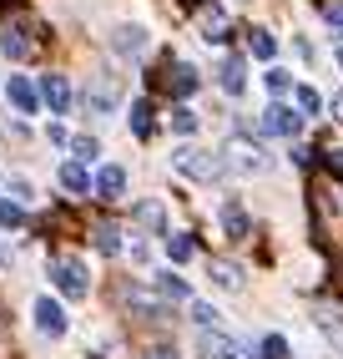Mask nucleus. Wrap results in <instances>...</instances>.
Here are the masks:
<instances>
[{"label": "nucleus", "mask_w": 343, "mask_h": 359, "mask_svg": "<svg viewBox=\"0 0 343 359\" xmlns=\"http://www.w3.org/2000/svg\"><path fill=\"white\" fill-rule=\"evenodd\" d=\"M223 167H232L237 177H262L267 167H273V157H267V147H262L258 137L232 132V137H227V147H223Z\"/></svg>", "instance_id": "f257e3e1"}, {"label": "nucleus", "mask_w": 343, "mask_h": 359, "mask_svg": "<svg viewBox=\"0 0 343 359\" xmlns=\"http://www.w3.org/2000/svg\"><path fill=\"white\" fill-rule=\"evenodd\" d=\"M172 167H177L182 177H192V182H217L223 177V157H212L207 147H177L172 152Z\"/></svg>", "instance_id": "f03ea898"}, {"label": "nucleus", "mask_w": 343, "mask_h": 359, "mask_svg": "<svg viewBox=\"0 0 343 359\" xmlns=\"http://www.w3.org/2000/svg\"><path fill=\"white\" fill-rule=\"evenodd\" d=\"M116 102H121V81L116 76H91L86 97H81V107H86L91 122H106V116L116 111Z\"/></svg>", "instance_id": "7ed1b4c3"}, {"label": "nucleus", "mask_w": 343, "mask_h": 359, "mask_svg": "<svg viewBox=\"0 0 343 359\" xmlns=\"http://www.w3.org/2000/svg\"><path fill=\"white\" fill-rule=\"evenodd\" d=\"M51 283L66 299H86L91 294V278H86V263L81 258H51Z\"/></svg>", "instance_id": "20e7f679"}, {"label": "nucleus", "mask_w": 343, "mask_h": 359, "mask_svg": "<svg viewBox=\"0 0 343 359\" xmlns=\"http://www.w3.org/2000/svg\"><path fill=\"white\" fill-rule=\"evenodd\" d=\"M31 319H36V334H41V339H66V329H71L66 309H61L51 294H41V299L31 304Z\"/></svg>", "instance_id": "39448f33"}, {"label": "nucleus", "mask_w": 343, "mask_h": 359, "mask_svg": "<svg viewBox=\"0 0 343 359\" xmlns=\"http://www.w3.org/2000/svg\"><path fill=\"white\" fill-rule=\"evenodd\" d=\"M262 132H267V137H298V132H303V111L273 102V107L262 111Z\"/></svg>", "instance_id": "423d86ee"}, {"label": "nucleus", "mask_w": 343, "mask_h": 359, "mask_svg": "<svg viewBox=\"0 0 343 359\" xmlns=\"http://www.w3.org/2000/svg\"><path fill=\"white\" fill-rule=\"evenodd\" d=\"M146 46H152V36H146L141 26H116V31H111V51H116V56H127V61L146 56Z\"/></svg>", "instance_id": "0eeeda50"}, {"label": "nucleus", "mask_w": 343, "mask_h": 359, "mask_svg": "<svg viewBox=\"0 0 343 359\" xmlns=\"http://www.w3.org/2000/svg\"><path fill=\"white\" fill-rule=\"evenodd\" d=\"M91 187H96V198H102V203H116L121 193H127V167H121V162H106L102 172L91 177Z\"/></svg>", "instance_id": "6e6552de"}, {"label": "nucleus", "mask_w": 343, "mask_h": 359, "mask_svg": "<svg viewBox=\"0 0 343 359\" xmlns=\"http://www.w3.org/2000/svg\"><path fill=\"white\" fill-rule=\"evenodd\" d=\"M6 102H10L20 116H36V111H41V91H36L26 76H10V81H6Z\"/></svg>", "instance_id": "1a4fd4ad"}, {"label": "nucleus", "mask_w": 343, "mask_h": 359, "mask_svg": "<svg viewBox=\"0 0 343 359\" xmlns=\"http://www.w3.org/2000/svg\"><path fill=\"white\" fill-rule=\"evenodd\" d=\"M0 51H6V61H31V56H36L31 26H6V36H0Z\"/></svg>", "instance_id": "9d476101"}, {"label": "nucleus", "mask_w": 343, "mask_h": 359, "mask_svg": "<svg viewBox=\"0 0 343 359\" xmlns=\"http://www.w3.org/2000/svg\"><path fill=\"white\" fill-rule=\"evenodd\" d=\"M41 102L51 107L56 116H66V111H71V81L56 76V71H51V76H41Z\"/></svg>", "instance_id": "9b49d317"}, {"label": "nucleus", "mask_w": 343, "mask_h": 359, "mask_svg": "<svg viewBox=\"0 0 343 359\" xmlns=\"http://www.w3.org/2000/svg\"><path fill=\"white\" fill-rule=\"evenodd\" d=\"M152 289H157V299H167V304H192V289H187V278H177L172 269L152 273Z\"/></svg>", "instance_id": "f8f14e48"}, {"label": "nucleus", "mask_w": 343, "mask_h": 359, "mask_svg": "<svg viewBox=\"0 0 343 359\" xmlns=\"http://www.w3.org/2000/svg\"><path fill=\"white\" fill-rule=\"evenodd\" d=\"M217 81H223L227 97H242V86H248V61H242V56H223V66H217Z\"/></svg>", "instance_id": "ddd939ff"}, {"label": "nucleus", "mask_w": 343, "mask_h": 359, "mask_svg": "<svg viewBox=\"0 0 343 359\" xmlns=\"http://www.w3.org/2000/svg\"><path fill=\"white\" fill-rule=\"evenodd\" d=\"M197 26H202V36H207L212 46H223V41H227V11H223V6H202V11H197Z\"/></svg>", "instance_id": "4468645a"}, {"label": "nucleus", "mask_w": 343, "mask_h": 359, "mask_svg": "<svg viewBox=\"0 0 343 359\" xmlns=\"http://www.w3.org/2000/svg\"><path fill=\"white\" fill-rule=\"evenodd\" d=\"M207 278H212L223 294H237V289H242V269H237V263H227V258H212V263H207Z\"/></svg>", "instance_id": "2eb2a0df"}, {"label": "nucleus", "mask_w": 343, "mask_h": 359, "mask_svg": "<svg viewBox=\"0 0 343 359\" xmlns=\"http://www.w3.org/2000/svg\"><path fill=\"white\" fill-rule=\"evenodd\" d=\"M61 187H66L71 198L91 193V172H86V162H76V157H71V162H61Z\"/></svg>", "instance_id": "dca6fc26"}, {"label": "nucleus", "mask_w": 343, "mask_h": 359, "mask_svg": "<svg viewBox=\"0 0 343 359\" xmlns=\"http://www.w3.org/2000/svg\"><path fill=\"white\" fill-rule=\"evenodd\" d=\"M197 81H202V76H197V66H182V61H177V66H167V86H172V97H192V91H197Z\"/></svg>", "instance_id": "f3484780"}, {"label": "nucleus", "mask_w": 343, "mask_h": 359, "mask_svg": "<svg viewBox=\"0 0 343 359\" xmlns=\"http://www.w3.org/2000/svg\"><path fill=\"white\" fill-rule=\"evenodd\" d=\"M217 218H223L227 238H248V228H253V223H248V208H242L237 198H227V203H223V212H217Z\"/></svg>", "instance_id": "a211bd4d"}, {"label": "nucleus", "mask_w": 343, "mask_h": 359, "mask_svg": "<svg viewBox=\"0 0 343 359\" xmlns=\"http://www.w3.org/2000/svg\"><path fill=\"white\" fill-rule=\"evenodd\" d=\"M242 349L227 339V334L223 329H212V334H202V359H237Z\"/></svg>", "instance_id": "6ab92c4d"}, {"label": "nucleus", "mask_w": 343, "mask_h": 359, "mask_svg": "<svg viewBox=\"0 0 343 359\" xmlns=\"http://www.w3.org/2000/svg\"><path fill=\"white\" fill-rule=\"evenodd\" d=\"M313 324L318 329H323L328 334V339L343 349V309H333V304H323V309H318V314H313Z\"/></svg>", "instance_id": "aec40b11"}, {"label": "nucleus", "mask_w": 343, "mask_h": 359, "mask_svg": "<svg viewBox=\"0 0 343 359\" xmlns=\"http://www.w3.org/2000/svg\"><path fill=\"white\" fill-rule=\"evenodd\" d=\"M91 238H96V248H102L106 258H116V253H121V228H116V223H96V228H91Z\"/></svg>", "instance_id": "412c9836"}, {"label": "nucleus", "mask_w": 343, "mask_h": 359, "mask_svg": "<svg viewBox=\"0 0 343 359\" xmlns=\"http://www.w3.org/2000/svg\"><path fill=\"white\" fill-rule=\"evenodd\" d=\"M152 116H157L152 102L136 97V102H132V132H136V137H152Z\"/></svg>", "instance_id": "4be33fe9"}, {"label": "nucleus", "mask_w": 343, "mask_h": 359, "mask_svg": "<svg viewBox=\"0 0 343 359\" xmlns=\"http://www.w3.org/2000/svg\"><path fill=\"white\" fill-rule=\"evenodd\" d=\"M192 324H197L202 334H212V329H223V314H217L212 304H197V299H192Z\"/></svg>", "instance_id": "5701e85b"}, {"label": "nucleus", "mask_w": 343, "mask_h": 359, "mask_svg": "<svg viewBox=\"0 0 343 359\" xmlns=\"http://www.w3.org/2000/svg\"><path fill=\"white\" fill-rule=\"evenodd\" d=\"M192 253H197V248H192V233H167V258L172 263H187Z\"/></svg>", "instance_id": "b1692460"}, {"label": "nucleus", "mask_w": 343, "mask_h": 359, "mask_svg": "<svg viewBox=\"0 0 343 359\" xmlns=\"http://www.w3.org/2000/svg\"><path fill=\"white\" fill-rule=\"evenodd\" d=\"M258 359H293V349H288V339H283V334H262Z\"/></svg>", "instance_id": "393cba45"}, {"label": "nucleus", "mask_w": 343, "mask_h": 359, "mask_svg": "<svg viewBox=\"0 0 343 359\" xmlns=\"http://www.w3.org/2000/svg\"><path fill=\"white\" fill-rule=\"evenodd\" d=\"M262 86H267V97H288L293 91V76L283 66H267V76H262Z\"/></svg>", "instance_id": "a878e982"}, {"label": "nucleus", "mask_w": 343, "mask_h": 359, "mask_svg": "<svg viewBox=\"0 0 343 359\" xmlns=\"http://www.w3.org/2000/svg\"><path fill=\"white\" fill-rule=\"evenodd\" d=\"M167 127L177 132V137H192V132H197V111H192V107H177V111L167 116Z\"/></svg>", "instance_id": "bb28decb"}, {"label": "nucleus", "mask_w": 343, "mask_h": 359, "mask_svg": "<svg viewBox=\"0 0 343 359\" xmlns=\"http://www.w3.org/2000/svg\"><path fill=\"white\" fill-rule=\"evenodd\" d=\"M248 51H253L258 61H273V51H278V41L267 36V31H248Z\"/></svg>", "instance_id": "cd10ccee"}, {"label": "nucleus", "mask_w": 343, "mask_h": 359, "mask_svg": "<svg viewBox=\"0 0 343 359\" xmlns=\"http://www.w3.org/2000/svg\"><path fill=\"white\" fill-rule=\"evenodd\" d=\"M20 223H26V208L15 198H0V228H20Z\"/></svg>", "instance_id": "c85d7f7f"}, {"label": "nucleus", "mask_w": 343, "mask_h": 359, "mask_svg": "<svg viewBox=\"0 0 343 359\" xmlns=\"http://www.w3.org/2000/svg\"><path fill=\"white\" fill-rule=\"evenodd\" d=\"M136 223H141V228H162V223H167V208H162V203H141V208H136Z\"/></svg>", "instance_id": "c756f323"}, {"label": "nucleus", "mask_w": 343, "mask_h": 359, "mask_svg": "<svg viewBox=\"0 0 343 359\" xmlns=\"http://www.w3.org/2000/svg\"><path fill=\"white\" fill-rule=\"evenodd\" d=\"M71 152H76V162H91V157H102V142L96 137H71Z\"/></svg>", "instance_id": "7c9ffc66"}, {"label": "nucleus", "mask_w": 343, "mask_h": 359, "mask_svg": "<svg viewBox=\"0 0 343 359\" xmlns=\"http://www.w3.org/2000/svg\"><path fill=\"white\" fill-rule=\"evenodd\" d=\"M298 111H308V116H318L323 111V97H318L313 86H298Z\"/></svg>", "instance_id": "2f4dec72"}, {"label": "nucleus", "mask_w": 343, "mask_h": 359, "mask_svg": "<svg viewBox=\"0 0 343 359\" xmlns=\"http://www.w3.org/2000/svg\"><path fill=\"white\" fill-rule=\"evenodd\" d=\"M6 193H10V198H15V203H20V208H26V203H31V198H36V187H31V182H26V177H10V182H6Z\"/></svg>", "instance_id": "473e14b6"}, {"label": "nucleus", "mask_w": 343, "mask_h": 359, "mask_svg": "<svg viewBox=\"0 0 343 359\" xmlns=\"http://www.w3.org/2000/svg\"><path fill=\"white\" fill-rule=\"evenodd\" d=\"M46 137H51V142H56V147H66V142H71V137H66V127H61V122H51V127H46Z\"/></svg>", "instance_id": "72a5a7b5"}, {"label": "nucleus", "mask_w": 343, "mask_h": 359, "mask_svg": "<svg viewBox=\"0 0 343 359\" xmlns=\"http://www.w3.org/2000/svg\"><path fill=\"white\" fill-rule=\"evenodd\" d=\"M323 15H328V26H343V0H333V6H328Z\"/></svg>", "instance_id": "f704fd0d"}, {"label": "nucleus", "mask_w": 343, "mask_h": 359, "mask_svg": "<svg viewBox=\"0 0 343 359\" xmlns=\"http://www.w3.org/2000/svg\"><path fill=\"white\" fill-rule=\"evenodd\" d=\"M328 167H333V172L343 177V147H333V152H328Z\"/></svg>", "instance_id": "c9c22d12"}, {"label": "nucleus", "mask_w": 343, "mask_h": 359, "mask_svg": "<svg viewBox=\"0 0 343 359\" xmlns=\"http://www.w3.org/2000/svg\"><path fill=\"white\" fill-rule=\"evenodd\" d=\"M333 122H343V91L333 97Z\"/></svg>", "instance_id": "e433bc0d"}, {"label": "nucleus", "mask_w": 343, "mask_h": 359, "mask_svg": "<svg viewBox=\"0 0 343 359\" xmlns=\"http://www.w3.org/2000/svg\"><path fill=\"white\" fill-rule=\"evenodd\" d=\"M146 359H177V354H172V349H157V354H146Z\"/></svg>", "instance_id": "4c0bfd02"}, {"label": "nucleus", "mask_w": 343, "mask_h": 359, "mask_svg": "<svg viewBox=\"0 0 343 359\" xmlns=\"http://www.w3.org/2000/svg\"><path fill=\"white\" fill-rule=\"evenodd\" d=\"M0 329H6V309H0Z\"/></svg>", "instance_id": "58836bf2"}, {"label": "nucleus", "mask_w": 343, "mask_h": 359, "mask_svg": "<svg viewBox=\"0 0 343 359\" xmlns=\"http://www.w3.org/2000/svg\"><path fill=\"white\" fill-rule=\"evenodd\" d=\"M338 66H343V51H338Z\"/></svg>", "instance_id": "ea45409f"}]
</instances>
